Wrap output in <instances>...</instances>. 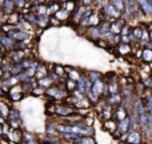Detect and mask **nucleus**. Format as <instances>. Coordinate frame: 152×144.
Instances as JSON below:
<instances>
[{"mask_svg":"<svg viewBox=\"0 0 152 144\" xmlns=\"http://www.w3.org/2000/svg\"><path fill=\"white\" fill-rule=\"evenodd\" d=\"M68 95L69 94L64 88V83L53 84L48 89H45V96L50 99V102H53V103H63Z\"/></svg>","mask_w":152,"mask_h":144,"instance_id":"nucleus-1","label":"nucleus"},{"mask_svg":"<svg viewBox=\"0 0 152 144\" xmlns=\"http://www.w3.org/2000/svg\"><path fill=\"white\" fill-rule=\"evenodd\" d=\"M119 142H124L126 144H144V136L140 129H131L127 135H123Z\"/></svg>","mask_w":152,"mask_h":144,"instance_id":"nucleus-2","label":"nucleus"},{"mask_svg":"<svg viewBox=\"0 0 152 144\" xmlns=\"http://www.w3.org/2000/svg\"><path fill=\"white\" fill-rule=\"evenodd\" d=\"M76 113V108L72 105L67 104V103H56L55 108V118H67L69 115Z\"/></svg>","mask_w":152,"mask_h":144,"instance_id":"nucleus-3","label":"nucleus"},{"mask_svg":"<svg viewBox=\"0 0 152 144\" xmlns=\"http://www.w3.org/2000/svg\"><path fill=\"white\" fill-rule=\"evenodd\" d=\"M91 86L92 84H91V81L88 80L87 75L86 73H81L80 79L76 81V91L80 92V94H83V95H86L87 92L91 89Z\"/></svg>","mask_w":152,"mask_h":144,"instance_id":"nucleus-4","label":"nucleus"},{"mask_svg":"<svg viewBox=\"0 0 152 144\" xmlns=\"http://www.w3.org/2000/svg\"><path fill=\"white\" fill-rule=\"evenodd\" d=\"M139 12V5L136 0H124V13L127 18H132Z\"/></svg>","mask_w":152,"mask_h":144,"instance_id":"nucleus-5","label":"nucleus"},{"mask_svg":"<svg viewBox=\"0 0 152 144\" xmlns=\"http://www.w3.org/2000/svg\"><path fill=\"white\" fill-rule=\"evenodd\" d=\"M102 13H103V15H105L107 18H110L111 21L116 20V19L120 18V12H119V11H116L111 3H110V4H103L102 5Z\"/></svg>","mask_w":152,"mask_h":144,"instance_id":"nucleus-6","label":"nucleus"},{"mask_svg":"<svg viewBox=\"0 0 152 144\" xmlns=\"http://www.w3.org/2000/svg\"><path fill=\"white\" fill-rule=\"evenodd\" d=\"M91 94L94 95L95 97H97V99H100V97H103V92H104V77L102 79V80L99 81H95V83H92L91 86Z\"/></svg>","mask_w":152,"mask_h":144,"instance_id":"nucleus-7","label":"nucleus"},{"mask_svg":"<svg viewBox=\"0 0 152 144\" xmlns=\"http://www.w3.org/2000/svg\"><path fill=\"white\" fill-rule=\"evenodd\" d=\"M131 118H129V115H128V118H126L124 120H121V121H119L118 123V134L120 135V136H123V135H127L129 131H131Z\"/></svg>","mask_w":152,"mask_h":144,"instance_id":"nucleus-8","label":"nucleus"},{"mask_svg":"<svg viewBox=\"0 0 152 144\" xmlns=\"http://www.w3.org/2000/svg\"><path fill=\"white\" fill-rule=\"evenodd\" d=\"M121 100H123L121 94L108 95V96L105 97V100H104V104L110 105V107H112V108H116V107H119V105H121Z\"/></svg>","mask_w":152,"mask_h":144,"instance_id":"nucleus-9","label":"nucleus"},{"mask_svg":"<svg viewBox=\"0 0 152 144\" xmlns=\"http://www.w3.org/2000/svg\"><path fill=\"white\" fill-rule=\"evenodd\" d=\"M61 142L59 135L53 134H44L43 136H39V143L40 144H59Z\"/></svg>","mask_w":152,"mask_h":144,"instance_id":"nucleus-10","label":"nucleus"},{"mask_svg":"<svg viewBox=\"0 0 152 144\" xmlns=\"http://www.w3.org/2000/svg\"><path fill=\"white\" fill-rule=\"evenodd\" d=\"M128 115H129L128 111H127L126 108L123 107V105H119V107L113 108V116H112V119L119 123V121L124 120L126 118H128Z\"/></svg>","mask_w":152,"mask_h":144,"instance_id":"nucleus-11","label":"nucleus"},{"mask_svg":"<svg viewBox=\"0 0 152 144\" xmlns=\"http://www.w3.org/2000/svg\"><path fill=\"white\" fill-rule=\"evenodd\" d=\"M8 36L11 37V39H13L15 42H26V40H28V34H27L26 31H21V29H15V31H11L10 34H8Z\"/></svg>","mask_w":152,"mask_h":144,"instance_id":"nucleus-12","label":"nucleus"},{"mask_svg":"<svg viewBox=\"0 0 152 144\" xmlns=\"http://www.w3.org/2000/svg\"><path fill=\"white\" fill-rule=\"evenodd\" d=\"M126 27V21L123 20V19H116V20H112L111 21V28H110V31L112 32L113 35H119V34H121V29Z\"/></svg>","mask_w":152,"mask_h":144,"instance_id":"nucleus-13","label":"nucleus"},{"mask_svg":"<svg viewBox=\"0 0 152 144\" xmlns=\"http://www.w3.org/2000/svg\"><path fill=\"white\" fill-rule=\"evenodd\" d=\"M113 116V108L110 107V105H105L103 108H100L99 111V118L102 121H107V120H111Z\"/></svg>","mask_w":152,"mask_h":144,"instance_id":"nucleus-14","label":"nucleus"},{"mask_svg":"<svg viewBox=\"0 0 152 144\" xmlns=\"http://www.w3.org/2000/svg\"><path fill=\"white\" fill-rule=\"evenodd\" d=\"M7 139L10 140V142L21 144V140H23V129H11Z\"/></svg>","mask_w":152,"mask_h":144,"instance_id":"nucleus-15","label":"nucleus"},{"mask_svg":"<svg viewBox=\"0 0 152 144\" xmlns=\"http://www.w3.org/2000/svg\"><path fill=\"white\" fill-rule=\"evenodd\" d=\"M103 129H104L105 132H108V134L113 135L116 131H118V121L113 120V119H111V120H107V121H103Z\"/></svg>","mask_w":152,"mask_h":144,"instance_id":"nucleus-16","label":"nucleus"},{"mask_svg":"<svg viewBox=\"0 0 152 144\" xmlns=\"http://www.w3.org/2000/svg\"><path fill=\"white\" fill-rule=\"evenodd\" d=\"M0 43H1L3 48L5 50H15V45H16V42L13 39H11L10 36H5V35H0Z\"/></svg>","mask_w":152,"mask_h":144,"instance_id":"nucleus-17","label":"nucleus"},{"mask_svg":"<svg viewBox=\"0 0 152 144\" xmlns=\"http://www.w3.org/2000/svg\"><path fill=\"white\" fill-rule=\"evenodd\" d=\"M48 73H50V68H47V66L45 64H40L36 67V71H35V80H40V79L45 77V76H48Z\"/></svg>","mask_w":152,"mask_h":144,"instance_id":"nucleus-18","label":"nucleus"},{"mask_svg":"<svg viewBox=\"0 0 152 144\" xmlns=\"http://www.w3.org/2000/svg\"><path fill=\"white\" fill-rule=\"evenodd\" d=\"M139 8L142 10V12L147 16H151L152 18V5L148 0H136Z\"/></svg>","mask_w":152,"mask_h":144,"instance_id":"nucleus-19","label":"nucleus"},{"mask_svg":"<svg viewBox=\"0 0 152 144\" xmlns=\"http://www.w3.org/2000/svg\"><path fill=\"white\" fill-rule=\"evenodd\" d=\"M87 8H88V7H84V5H79V7L75 8V11L72 12L74 15H71L72 19H74V23L75 24L80 23V20H81V18H83V15H84V12H86Z\"/></svg>","mask_w":152,"mask_h":144,"instance_id":"nucleus-20","label":"nucleus"},{"mask_svg":"<svg viewBox=\"0 0 152 144\" xmlns=\"http://www.w3.org/2000/svg\"><path fill=\"white\" fill-rule=\"evenodd\" d=\"M66 73H67V79L69 80H74V81H77L81 76V72L76 68H71V67H66Z\"/></svg>","mask_w":152,"mask_h":144,"instance_id":"nucleus-21","label":"nucleus"},{"mask_svg":"<svg viewBox=\"0 0 152 144\" xmlns=\"http://www.w3.org/2000/svg\"><path fill=\"white\" fill-rule=\"evenodd\" d=\"M10 110H11V104L10 103H7L5 100H0V115L3 116V118L7 120L8 115H10Z\"/></svg>","mask_w":152,"mask_h":144,"instance_id":"nucleus-22","label":"nucleus"},{"mask_svg":"<svg viewBox=\"0 0 152 144\" xmlns=\"http://www.w3.org/2000/svg\"><path fill=\"white\" fill-rule=\"evenodd\" d=\"M15 3L12 1V0H4L1 4V10L4 11V13H7V15H11V13L13 12V10H15Z\"/></svg>","mask_w":152,"mask_h":144,"instance_id":"nucleus-23","label":"nucleus"},{"mask_svg":"<svg viewBox=\"0 0 152 144\" xmlns=\"http://www.w3.org/2000/svg\"><path fill=\"white\" fill-rule=\"evenodd\" d=\"M116 50H118V52L120 53V55H128V53L132 52V48L131 45L128 44V43H119L118 47H116Z\"/></svg>","mask_w":152,"mask_h":144,"instance_id":"nucleus-24","label":"nucleus"},{"mask_svg":"<svg viewBox=\"0 0 152 144\" xmlns=\"http://www.w3.org/2000/svg\"><path fill=\"white\" fill-rule=\"evenodd\" d=\"M36 83H37V86L39 87H42V88H44V89H48L51 86H53V80L50 77V76H45V77H43V79H40V80H36Z\"/></svg>","mask_w":152,"mask_h":144,"instance_id":"nucleus-25","label":"nucleus"},{"mask_svg":"<svg viewBox=\"0 0 152 144\" xmlns=\"http://www.w3.org/2000/svg\"><path fill=\"white\" fill-rule=\"evenodd\" d=\"M86 75H87V77H88V80L91 81V84L95 83V81L102 80V79L104 77V76H103V73H100L99 71H88Z\"/></svg>","mask_w":152,"mask_h":144,"instance_id":"nucleus-26","label":"nucleus"},{"mask_svg":"<svg viewBox=\"0 0 152 144\" xmlns=\"http://www.w3.org/2000/svg\"><path fill=\"white\" fill-rule=\"evenodd\" d=\"M140 59H142L144 63L151 64L152 63V50H150V48H144V50H142Z\"/></svg>","mask_w":152,"mask_h":144,"instance_id":"nucleus-27","label":"nucleus"},{"mask_svg":"<svg viewBox=\"0 0 152 144\" xmlns=\"http://www.w3.org/2000/svg\"><path fill=\"white\" fill-rule=\"evenodd\" d=\"M55 16L56 19H58L59 21H64V20H68L69 18H71V15H69V12L68 11H66V10H63V8H60V10L58 11V12L55 13Z\"/></svg>","mask_w":152,"mask_h":144,"instance_id":"nucleus-28","label":"nucleus"},{"mask_svg":"<svg viewBox=\"0 0 152 144\" xmlns=\"http://www.w3.org/2000/svg\"><path fill=\"white\" fill-rule=\"evenodd\" d=\"M52 67H53V68L51 69V71L55 73L56 76H59L60 79H63L64 76H67V73H66V68H64V67L59 66V64H55V66H52ZM51 71H50V72H51Z\"/></svg>","mask_w":152,"mask_h":144,"instance_id":"nucleus-29","label":"nucleus"},{"mask_svg":"<svg viewBox=\"0 0 152 144\" xmlns=\"http://www.w3.org/2000/svg\"><path fill=\"white\" fill-rule=\"evenodd\" d=\"M88 36L91 37L92 40H96V39H102V34H100L99 28L97 27H89L88 29Z\"/></svg>","mask_w":152,"mask_h":144,"instance_id":"nucleus-30","label":"nucleus"},{"mask_svg":"<svg viewBox=\"0 0 152 144\" xmlns=\"http://www.w3.org/2000/svg\"><path fill=\"white\" fill-rule=\"evenodd\" d=\"M74 144H97L94 136H81Z\"/></svg>","mask_w":152,"mask_h":144,"instance_id":"nucleus-31","label":"nucleus"},{"mask_svg":"<svg viewBox=\"0 0 152 144\" xmlns=\"http://www.w3.org/2000/svg\"><path fill=\"white\" fill-rule=\"evenodd\" d=\"M64 88L67 89V92H68V94L75 92L76 91V81L69 80V79H66V80H64Z\"/></svg>","mask_w":152,"mask_h":144,"instance_id":"nucleus-32","label":"nucleus"},{"mask_svg":"<svg viewBox=\"0 0 152 144\" xmlns=\"http://www.w3.org/2000/svg\"><path fill=\"white\" fill-rule=\"evenodd\" d=\"M143 97V104L147 112H152V94H150L148 96H142Z\"/></svg>","mask_w":152,"mask_h":144,"instance_id":"nucleus-33","label":"nucleus"},{"mask_svg":"<svg viewBox=\"0 0 152 144\" xmlns=\"http://www.w3.org/2000/svg\"><path fill=\"white\" fill-rule=\"evenodd\" d=\"M100 21H102V19H100V15L96 12H92L91 18H89V27H97L100 24Z\"/></svg>","mask_w":152,"mask_h":144,"instance_id":"nucleus-34","label":"nucleus"},{"mask_svg":"<svg viewBox=\"0 0 152 144\" xmlns=\"http://www.w3.org/2000/svg\"><path fill=\"white\" fill-rule=\"evenodd\" d=\"M48 23H50V18H48V15H39L37 16V26L39 27H47Z\"/></svg>","mask_w":152,"mask_h":144,"instance_id":"nucleus-35","label":"nucleus"},{"mask_svg":"<svg viewBox=\"0 0 152 144\" xmlns=\"http://www.w3.org/2000/svg\"><path fill=\"white\" fill-rule=\"evenodd\" d=\"M111 4L113 5L116 11L124 12V0H111Z\"/></svg>","mask_w":152,"mask_h":144,"instance_id":"nucleus-36","label":"nucleus"},{"mask_svg":"<svg viewBox=\"0 0 152 144\" xmlns=\"http://www.w3.org/2000/svg\"><path fill=\"white\" fill-rule=\"evenodd\" d=\"M77 7V5L75 4V1L74 0H68V1H66L63 4V10H66V11H68L69 13H72L75 11V8Z\"/></svg>","mask_w":152,"mask_h":144,"instance_id":"nucleus-37","label":"nucleus"},{"mask_svg":"<svg viewBox=\"0 0 152 144\" xmlns=\"http://www.w3.org/2000/svg\"><path fill=\"white\" fill-rule=\"evenodd\" d=\"M142 84L144 86L145 89H151L152 91V73L148 76H145L144 79H142Z\"/></svg>","mask_w":152,"mask_h":144,"instance_id":"nucleus-38","label":"nucleus"},{"mask_svg":"<svg viewBox=\"0 0 152 144\" xmlns=\"http://www.w3.org/2000/svg\"><path fill=\"white\" fill-rule=\"evenodd\" d=\"M26 19L27 21H28L31 26H37V16L35 15V13H32V12H29V13H27L26 15Z\"/></svg>","mask_w":152,"mask_h":144,"instance_id":"nucleus-39","label":"nucleus"},{"mask_svg":"<svg viewBox=\"0 0 152 144\" xmlns=\"http://www.w3.org/2000/svg\"><path fill=\"white\" fill-rule=\"evenodd\" d=\"M31 95H32V96H37V97H39V96H44V95H45V89L42 88V87H39V86H36L31 91Z\"/></svg>","mask_w":152,"mask_h":144,"instance_id":"nucleus-40","label":"nucleus"},{"mask_svg":"<svg viewBox=\"0 0 152 144\" xmlns=\"http://www.w3.org/2000/svg\"><path fill=\"white\" fill-rule=\"evenodd\" d=\"M59 10H60V4H59L58 1H53V3H51V4L48 5V13L51 12V13H53V15H55Z\"/></svg>","mask_w":152,"mask_h":144,"instance_id":"nucleus-41","label":"nucleus"},{"mask_svg":"<svg viewBox=\"0 0 152 144\" xmlns=\"http://www.w3.org/2000/svg\"><path fill=\"white\" fill-rule=\"evenodd\" d=\"M37 16L39 15H48V5H45V4H40V5H37Z\"/></svg>","mask_w":152,"mask_h":144,"instance_id":"nucleus-42","label":"nucleus"},{"mask_svg":"<svg viewBox=\"0 0 152 144\" xmlns=\"http://www.w3.org/2000/svg\"><path fill=\"white\" fill-rule=\"evenodd\" d=\"M8 97H10L12 102H20L21 99L24 97V94H12V95H8Z\"/></svg>","mask_w":152,"mask_h":144,"instance_id":"nucleus-43","label":"nucleus"},{"mask_svg":"<svg viewBox=\"0 0 152 144\" xmlns=\"http://www.w3.org/2000/svg\"><path fill=\"white\" fill-rule=\"evenodd\" d=\"M11 15H12V16H11V19L8 18V23H10L11 26H12V24L19 23V19H20V18L18 16V13H11Z\"/></svg>","mask_w":152,"mask_h":144,"instance_id":"nucleus-44","label":"nucleus"},{"mask_svg":"<svg viewBox=\"0 0 152 144\" xmlns=\"http://www.w3.org/2000/svg\"><path fill=\"white\" fill-rule=\"evenodd\" d=\"M50 23L53 24V26H59V24H60V21H59L55 16H52V18H50Z\"/></svg>","mask_w":152,"mask_h":144,"instance_id":"nucleus-45","label":"nucleus"},{"mask_svg":"<svg viewBox=\"0 0 152 144\" xmlns=\"http://www.w3.org/2000/svg\"><path fill=\"white\" fill-rule=\"evenodd\" d=\"M81 5H84V7H89V5L92 4V0H80Z\"/></svg>","mask_w":152,"mask_h":144,"instance_id":"nucleus-46","label":"nucleus"},{"mask_svg":"<svg viewBox=\"0 0 152 144\" xmlns=\"http://www.w3.org/2000/svg\"><path fill=\"white\" fill-rule=\"evenodd\" d=\"M100 1H102V0H92V4H95L96 7H99V5H102L100 4Z\"/></svg>","mask_w":152,"mask_h":144,"instance_id":"nucleus-47","label":"nucleus"},{"mask_svg":"<svg viewBox=\"0 0 152 144\" xmlns=\"http://www.w3.org/2000/svg\"><path fill=\"white\" fill-rule=\"evenodd\" d=\"M4 75H5L4 71H3V68H1V67H0V81L3 80V77H4Z\"/></svg>","mask_w":152,"mask_h":144,"instance_id":"nucleus-48","label":"nucleus"},{"mask_svg":"<svg viewBox=\"0 0 152 144\" xmlns=\"http://www.w3.org/2000/svg\"><path fill=\"white\" fill-rule=\"evenodd\" d=\"M4 123H7V120H5V119L3 118L1 115H0V124H1V126H3V124H4Z\"/></svg>","mask_w":152,"mask_h":144,"instance_id":"nucleus-49","label":"nucleus"},{"mask_svg":"<svg viewBox=\"0 0 152 144\" xmlns=\"http://www.w3.org/2000/svg\"><path fill=\"white\" fill-rule=\"evenodd\" d=\"M26 144H40V143H39V140H37V139H35V140H32V142H28Z\"/></svg>","mask_w":152,"mask_h":144,"instance_id":"nucleus-50","label":"nucleus"},{"mask_svg":"<svg viewBox=\"0 0 152 144\" xmlns=\"http://www.w3.org/2000/svg\"><path fill=\"white\" fill-rule=\"evenodd\" d=\"M59 144H74V143H69V142H66V140H61Z\"/></svg>","mask_w":152,"mask_h":144,"instance_id":"nucleus-51","label":"nucleus"},{"mask_svg":"<svg viewBox=\"0 0 152 144\" xmlns=\"http://www.w3.org/2000/svg\"><path fill=\"white\" fill-rule=\"evenodd\" d=\"M1 136H3V126L0 124V137H1Z\"/></svg>","mask_w":152,"mask_h":144,"instance_id":"nucleus-52","label":"nucleus"},{"mask_svg":"<svg viewBox=\"0 0 152 144\" xmlns=\"http://www.w3.org/2000/svg\"><path fill=\"white\" fill-rule=\"evenodd\" d=\"M3 66V56H1V53H0V67Z\"/></svg>","mask_w":152,"mask_h":144,"instance_id":"nucleus-53","label":"nucleus"},{"mask_svg":"<svg viewBox=\"0 0 152 144\" xmlns=\"http://www.w3.org/2000/svg\"><path fill=\"white\" fill-rule=\"evenodd\" d=\"M4 94V92H3V88H1V84H0V97H1V95Z\"/></svg>","mask_w":152,"mask_h":144,"instance_id":"nucleus-54","label":"nucleus"},{"mask_svg":"<svg viewBox=\"0 0 152 144\" xmlns=\"http://www.w3.org/2000/svg\"><path fill=\"white\" fill-rule=\"evenodd\" d=\"M0 50H3V45H1V43H0Z\"/></svg>","mask_w":152,"mask_h":144,"instance_id":"nucleus-55","label":"nucleus"},{"mask_svg":"<svg viewBox=\"0 0 152 144\" xmlns=\"http://www.w3.org/2000/svg\"><path fill=\"white\" fill-rule=\"evenodd\" d=\"M148 1H150V3H151V5H152V0H148Z\"/></svg>","mask_w":152,"mask_h":144,"instance_id":"nucleus-56","label":"nucleus"},{"mask_svg":"<svg viewBox=\"0 0 152 144\" xmlns=\"http://www.w3.org/2000/svg\"><path fill=\"white\" fill-rule=\"evenodd\" d=\"M3 26V24H1V20H0V27H1Z\"/></svg>","mask_w":152,"mask_h":144,"instance_id":"nucleus-57","label":"nucleus"},{"mask_svg":"<svg viewBox=\"0 0 152 144\" xmlns=\"http://www.w3.org/2000/svg\"><path fill=\"white\" fill-rule=\"evenodd\" d=\"M43 1H50V0H43Z\"/></svg>","mask_w":152,"mask_h":144,"instance_id":"nucleus-58","label":"nucleus"},{"mask_svg":"<svg viewBox=\"0 0 152 144\" xmlns=\"http://www.w3.org/2000/svg\"><path fill=\"white\" fill-rule=\"evenodd\" d=\"M12 1H13V0H12Z\"/></svg>","mask_w":152,"mask_h":144,"instance_id":"nucleus-59","label":"nucleus"}]
</instances>
